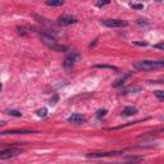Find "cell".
<instances>
[{"label":"cell","mask_w":164,"mask_h":164,"mask_svg":"<svg viewBox=\"0 0 164 164\" xmlns=\"http://www.w3.org/2000/svg\"><path fill=\"white\" fill-rule=\"evenodd\" d=\"M123 154V151H105V153H89L86 158H92V159H99V158H106V156H117Z\"/></svg>","instance_id":"6"},{"label":"cell","mask_w":164,"mask_h":164,"mask_svg":"<svg viewBox=\"0 0 164 164\" xmlns=\"http://www.w3.org/2000/svg\"><path fill=\"white\" fill-rule=\"evenodd\" d=\"M142 160H144V156H140V155H132V156L126 158V162H128L130 164H137Z\"/></svg>","instance_id":"11"},{"label":"cell","mask_w":164,"mask_h":164,"mask_svg":"<svg viewBox=\"0 0 164 164\" xmlns=\"http://www.w3.org/2000/svg\"><path fill=\"white\" fill-rule=\"evenodd\" d=\"M76 22H77V18L71 14H63L58 18V23L60 26H71V25H75Z\"/></svg>","instance_id":"7"},{"label":"cell","mask_w":164,"mask_h":164,"mask_svg":"<svg viewBox=\"0 0 164 164\" xmlns=\"http://www.w3.org/2000/svg\"><path fill=\"white\" fill-rule=\"evenodd\" d=\"M96 68H105V69H112V71H115V72H119V68L114 65H108V64H96L95 65Z\"/></svg>","instance_id":"14"},{"label":"cell","mask_w":164,"mask_h":164,"mask_svg":"<svg viewBox=\"0 0 164 164\" xmlns=\"http://www.w3.org/2000/svg\"><path fill=\"white\" fill-rule=\"evenodd\" d=\"M27 133H37V131H33V130H12V131L2 132V135H27Z\"/></svg>","instance_id":"9"},{"label":"cell","mask_w":164,"mask_h":164,"mask_svg":"<svg viewBox=\"0 0 164 164\" xmlns=\"http://www.w3.org/2000/svg\"><path fill=\"white\" fill-rule=\"evenodd\" d=\"M108 4H110V2H109V0H105V2H98V3H96V7L101 8V7H104V5H108Z\"/></svg>","instance_id":"22"},{"label":"cell","mask_w":164,"mask_h":164,"mask_svg":"<svg viewBox=\"0 0 164 164\" xmlns=\"http://www.w3.org/2000/svg\"><path fill=\"white\" fill-rule=\"evenodd\" d=\"M21 154V149L17 148H9V149H3L0 151V159L5 160V159H10V158H14L17 155Z\"/></svg>","instance_id":"5"},{"label":"cell","mask_w":164,"mask_h":164,"mask_svg":"<svg viewBox=\"0 0 164 164\" xmlns=\"http://www.w3.org/2000/svg\"><path fill=\"white\" fill-rule=\"evenodd\" d=\"M63 4L64 2H62V0H47L46 2L47 7H62Z\"/></svg>","instance_id":"13"},{"label":"cell","mask_w":164,"mask_h":164,"mask_svg":"<svg viewBox=\"0 0 164 164\" xmlns=\"http://www.w3.org/2000/svg\"><path fill=\"white\" fill-rule=\"evenodd\" d=\"M131 77V73H127V75H124L122 78H119V80H117L114 83H113V87H118V86H122V85L126 82V80L127 78H130Z\"/></svg>","instance_id":"12"},{"label":"cell","mask_w":164,"mask_h":164,"mask_svg":"<svg viewBox=\"0 0 164 164\" xmlns=\"http://www.w3.org/2000/svg\"><path fill=\"white\" fill-rule=\"evenodd\" d=\"M58 100H59V96H58V95H54V96H53V98L50 99V101H49V104L54 106V105H55V104H57V101H58Z\"/></svg>","instance_id":"20"},{"label":"cell","mask_w":164,"mask_h":164,"mask_svg":"<svg viewBox=\"0 0 164 164\" xmlns=\"http://www.w3.org/2000/svg\"><path fill=\"white\" fill-rule=\"evenodd\" d=\"M7 113L9 115H13V117H22V113L19 110H7Z\"/></svg>","instance_id":"18"},{"label":"cell","mask_w":164,"mask_h":164,"mask_svg":"<svg viewBox=\"0 0 164 164\" xmlns=\"http://www.w3.org/2000/svg\"><path fill=\"white\" fill-rule=\"evenodd\" d=\"M101 25L105 27H110V28H120V27L128 26V22L123 19H103Z\"/></svg>","instance_id":"4"},{"label":"cell","mask_w":164,"mask_h":164,"mask_svg":"<svg viewBox=\"0 0 164 164\" xmlns=\"http://www.w3.org/2000/svg\"><path fill=\"white\" fill-rule=\"evenodd\" d=\"M80 58H81V55L78 53H76V51H72L69 55H67L65 57V59H64V63H63V65H64V68L67 69V71H69V69H72L73 68V65L80 60Z\"/></svg>","instance_id":"3"},{"label":"cell","mask_w":164,"mask_h":164,"mask_svg":"<svg viewBox=\"0 0 164 164\" xmlns=\"http://www.w3.org/2000/svg\"><path fill=\"white\" fill-rule=\"evenodd\" d=\"M154 47H155V49H159V50L164 51V41H162V42H158V44H155V45H154Z\"/></svg>","instance_id":"21"},{"label":"cell","mask_w":164,"mask_h":164,"mask_svg":"<svg viewBox=\"0 0 164 164\" xmlns=\"http://www.w3.org/2000/svg\"><path fill=\"white\" fill-rule=\"evenodd\" d=\"M40 37H41V41L44 42L47 47H50V49L55 50V51H65L67 49H68V47L64 46V45H59L58 42L55 41V39L51 36V33L42 32V33H40Z\"/></svg>","instance_id":"2"},{"label":"cell","mask_w":164,"mask_h":164,"mask_svg":"<svg viewBox=\"0 0 164 164\" xmlns=\"http://www.w3.org/2000/svg\"><path fill=\"white\" fill-rule=\"evenodd\" d=\"M137 71H154L164 68V59L162 60H140L132 64Z\"/></svg>","instance_id":"1"},{"label":"cell","mask_w":164,"mask_h":164,"mask_svg":"<svg viewBox=\"0 0 164 164\" xmlns=\"http://www.w3.org/2000/svg\"><path fill=\"white\" fill-rule=\"evenodd\" d=\"M106 114V109H100V110H98V117H104V115Z\"/></svg>","instance_id":"23"},{"label":"cell","mask_w":164,"mask_h":164,"mask_svg":"<svg viewBox=\"0 0 164 164\" xmlns=\"http://www.w3.org/2000/svg\"><path fill=\"white\" fill-rule=\"evenodd\" d=\"M141 90V87L140 86H130L123 90V94H128V92H137V91Z\"/></svg>","instance_id":"15"},{"label":"cell","mask_w":164,"mask_h":164,"mask_svg":"<svg viewBox=\"0 0 164 164\" xmlns=\"http://www.w3.org/2000/svg\"><path fill=\"white\" fill-rule=\"evenodd\" d=\"M158 132H164V128H160V130H156L155 131V133H158Z\"/></svg>","instance_id":"24"},{"label":"cell","mask_w":164,"mask_h":164,"mask_svg":"<svg viewBox=\"0 0 164 164\" xmlns=\"http://www.w3.org/2000/svg\"><path fill=\"white\" fill-rule=\"evenodd\" d=\"M163 81H164V78H163Z\"/></svg>","instance_id":"25"},{"label":"cell","mask_w":164,"mask_h":164,"mask_svg":"<svg viewBox=\"0 0 164 164\" xmlns=\"http://www.w3.org/2000/svg\"><path fill=\"white\" fill-rule=\"evenodd\" d=\"M130 7L133 9H144V4H137V3H131Z\"/></svg>","instance_id":"19"},{"label":"cell","mask_w":164,"mask_h":164,"mask_svg":"<svg viewBox=\"0 0 164 164\" xmlns=\"http://www.w3.org/2000/svg\"><path fill=\"white\" fill-rule=\"evenodd\" d=\"M46 114H47V109L46 108H41L37 110V115L39 117H46Z\"/></svg>","instance_id":"17"},{"label":"cell","mask_w":164,"mask_h":164,"mask_svg":"<svg viewBox=\"0 0 164 164\" xmlns=\"http://www.w3.org/2000/svg\"><path fill=\"white\" fill-rule=\"evenodd\" d=\"M163 119H164V118H163Z\"/></svg>","instance_id":"26"},{"label":"cell","mask_w":164,"mask_h":164,"mask_svg":"<svg viewBox=\"0 0 164 164\" xmlns=\"http://www.w3.org/2000/svg\"><path fill=\"white\" fill-rule=\"evenodd\" d=\"M136 113H137V108H135V106H126L123 109V112H122V115H124V117H131V115L136 114Z\"/></svg>","instance_id":"10"},{"label":"cell","mask_w":164,"mask_h":164,"mask_svg":"<svg viewBox=\"0 0 164 164\" xmlns=\"http://www.w3.org/2000/svg\"><path fill=\"white\" fill-rule=\"evenodd\" d=\"M85 120H86V118H85V115H82V114H80V113H75V114H72L71 117L68 118V122L75 123V124H82V123H85Z\"/></svg>","instance_id":"8"},{"label":"cell","mask_w":164,"mask_h":164,"mask_svg":"<svg viewBox=\"0 0 164 164\" xmlns=\"http://www.w3.org/2000/svg\"><path fill=\"white\" fill-rule=\"evenodd\" d=\"M154 95L159 100H164V90H155L154 91Z\"/></svg>","instance_id":"16"}]
</instances>
